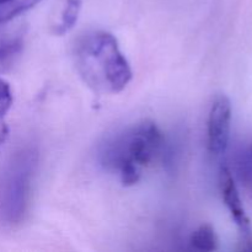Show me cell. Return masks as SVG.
I'll list each match as a JSON object with an SVG mask.
<instances>
[{"mask_svg": "<svg viewBox=\"0 0 252 252\" xmlns=\"http://www.w3.org/2000/svg\"><path fill=\"white\" fill-rule=\"evenodd\" d=\"M74 59L80 78L96 94H118L132 80L129 63L110 32L94 31L81 37Z\"/></svg>", "mask_w": 252, "mask_h": 252, "instance_id": "1", "label": "cell"}, {"mask_svg": "<svg viewBox=\"0 0 252 252\" xmlns=\"http://www.w3.org/2000/svg\"><path fill=\"white\" fill-rule=\"evenodd\" d=\"M164 137L158 126L150 121L133 125L111 137L101 145L98 161L120 176L125 186H133L143 171L161 153Z\"/></svg>", "mask_w": 252, "mask_h": 252, "instance_id": "2", "label": "cell"}, {"mask_svg": "<svg viewBox=\"0 0 252 252\" xmlns=\"http://www.w3.org/2000/svg\"><path fill=\"white\" fill-rule=\"evenodd\" d=\"M37 164V150L25 147L15 153L0 176V221L5 225H17L26 217Z\"/></svg>", "mask_w": 252, "mask_h": 252, "instance_id": "3", "label": "cell"}, {"mask_svg": "<svg viewBox=\"0 0 252 252\" xmlns=\"http://www.w3.org/2000/svg\"><path fill=\"white\" fill-rule=\"evenodd\" d=\"M231 103L225 95H220L212 103L207 122V144L213 157H221L226 152L230 138Z\"/></svg>", "mask_w": 252, "mask_h": 252, "instance_id": "4", "label": "cell"}, {"mask_svg": "<svg viewBox=\"0 0 252 252\" xmlns=\"http://www.w3.org/2000/svg\"><path fill=\"white\" fill-rule=\"evenodd\" d=\"M219 186H220L221 197L225 203L226 208L230 212L233 220L240 229L241 234L245 238L251 236V226L250 220L244 209L243 202H241L240 194H239L238 187H236L235 180H234L233 174L228 166H223L219 174Z\"/></svg>", "mask_w": 252, "mask_h": 252, "instance_id": "5", "label": "cell"}, {"mask_svg": "<svg viewBox=\"0 0 252 252\" xmlns=\"http://www.w3.org/2000/svg\"><path fill=\"white\" fill-rule=\"evenodd\" d=\"M22 36L17 32L0 31V68L10 65L20 54Z\"/></svg>", "mask_w": 252, "mask_h": 252, "instance_id": "6", "label": "cell"}, {"mask_svg": "<svg viewBox=\"0 0 252 252\" xmlns=\"http://www.w3.org/2000/svg\"><path fill=\"white\" fill-rule=\"evenodd\" d=\"M235 170L241 185L252 192V142L241 148L236 154Z\"/></svg>", "mask_w": 252, "mask_h": 252, "instance_id": "7", "label": "cell"}, {"mask_svg": "<svg viewBox=\"0 0 252 252\" xmlns=\"http://www.w3.org/2000/svg\"><path fill=\"white\" fill-rule=\"evenodd\" d=\"M189 245L197 251H216L218 249V238L213 226L209 224L199 226L189 238Z\"/></svg>", "mask_w": 252, "mask_h": 252, "instance_id": "8", "label": "cell"}, {"mask_svg": "<svg viewBox=\"0 0 252 252\" xmlns=\"http://www.w3.org/2000/svg\"><path fill=\"white\" fill-rule=\"evenodd\" d=\"M39 1L41 0H0V25L24 14Z\"/></svg>", "mask_w": 252, "mask_h": 252, "instance_id": "9", "label": "cell"}, {"mask_svg": "<svg viewBox=\"0 0 252 252\" xmlns=\"http://www.w3.org/2000/svg\"><path fill=\"white\" fill-rule=\"evenodd\" d=\"M81 10V0H66L57 25V34H64L75 26Z\"/></svg>", "mask_w": 252, "mask_h": 252, "instance_id": "10", "label": "cell"}, {"mask_svg": "<svg viewBox=\"0 0 252 252\" xmlns=\"http://www.w3.org/2000/svg\"><path fill=\"white\" fill-rule=\"evenodd\" d=\"M12 105V93L9 84L0 78V138L9 134V128L5 123V116L7 115Z\"/></svg>", "mask_w": 252, "mask_h": 252, "instance_id": "11", "label": "cell"}]
</instances>
